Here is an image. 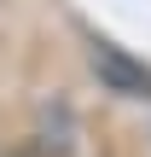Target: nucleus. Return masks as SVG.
Here are the masks:
<instances>
[{
  "instance_id": "f257e3e1",
  "label": "nucleus",
  "mask_w": 151,
  "mask_h": 157,
  "mask_svg": "<svg viewBox=\"0 0 151 157\" xmlns=\"http://www.w3.org/2000/svg\"><path fill=\"white\" fill-rule=\"evenodd\" d=\"M87 64H93V76H99L111 93H122V99H151V70H145V64H134L122 47L93 41V47H87Z\"/></svg>"
},
{
  "instance_id": "f03ea898",
  "label": "nucleus",
  "mask_w": 151,
  "mask_h": 157,
  "mask_svg": "<svg viewBox=\"0 0 151 157\" xmlns=\"http://www.w3.org/2000/svg\"><path fill=\"white\" fill-rule=\"evenodd\" d=\"M35 151L41 157H70L76 151V117H70L64 99H52V105L35 111Z\"/></svg>"
}]
</instances>
